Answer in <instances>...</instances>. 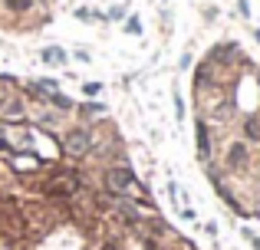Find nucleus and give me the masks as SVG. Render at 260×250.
<instances>
[{
  "mask_svg": "<svg viewBox=\"0 0 260 250\" xmlns=\"http://www.w3.org/2000/svg\"><path fill=\"white\" fill-rule=\"evenodd\" d=\"M7 4V10H13V13H26L33 7V0H4Z\"/></svg>",
  "mask_w": 260,
  "mask_h": 250,
  "instance_id": "6",
  "label": "nucleus"
},
{
  "mask_svg": "<svg viewBox=\"0 0 260 250\" xmlns=\"http://www.w3.org/2000/svg\"><path fill=\"white\" fill-rule=\"evenodd\" d=\"M0 116L4 119H20L23 116V102H20V96L10 89V86L0 83Z\"/></svg>",
  "mask_w": 260,
  "mask_h": 250,
  "instance_id": "2",
  "label": "nucleus"
},
{
  "mask_svg": "<svg viewBox=\"0 0 260 250\" xmlns=\"http://www.w3.org/2000/svg\"><path fill=\"white\" fill-rule=\"evenodd\" d=\"M198 152H201V158H208L211 155V135L204 125H198Z\"/></svg>",
  "mask_w": 260,
  "mask_h": 250,
  "instance_id": "5",
  "label": "nucleus"
},
{
  "mask_svg": "<svg viewBox=\"0 0 260 250\" xmlns=\"http://www.w3.org/2000/svg\"><path fill=\"white\" fill-rule=\"evenodd\" d=\"M40 56H43V63H50V66H63L66 63V53L59 50V46H46Z\"/></svg>",
  "mask_w": 260,
  "mask_h": 250,
  "instance_id": "4",
  "label": "nucleus"
},
{
  "mask_svg": "<svg viewBox=\"0 0 260 250\" xmlns=\"http://www.w3.org/2000/svg\"><path fill=\"white\" fill-rule=\"evenodd\" d=\"M228 158L234 161V165H241V161L247 158V152H244V145H234V148H231V155H228Z\"/></svg>",
  "mask_w": 260,
  "mask_h": 250,
  "instance_id": "7",
  "label": "nucleus"
},
{
  "mask_svg": "<svg viewBox=\"0 0 260 250\" xmlns=\"http://www.w3.org/2000/svg\"><path fill=\"white\" fill-rule=\"evenodd\" d=\"M66 152L73 155V158H83V155H89V145H92V135L86 132V128H73L70 135H66Z\"/></svg>",
  "mask_w": 260,
  "mask_h": 250,
  "instance_id": "3",
  "label": "nucleus"
},
{
  "mask_svg": "<svg viewBox=\"0 0 260 250\" xmlns=\"http://www.w3.org/2000/svg\"><path fill=\"white\" fill-rule=\"evenodd\" d=\"M106 188H109L112 194L139 191V185H135V174L128 171V168H109V171H106Z\"/></svg>",
  "mask_w": 260,
  "mask_h": 250,
  "instance_id": "1",
  "label": "nucleus"
}]
</instances>
